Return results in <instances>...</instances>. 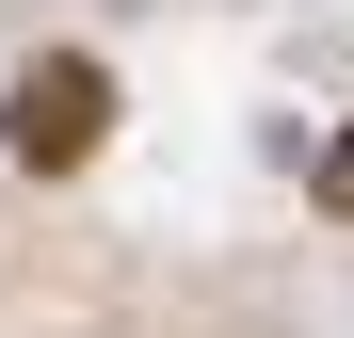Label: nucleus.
<instances>
[{
    "instance_id": "f257e3e1",
    "label": "nucleus",
    "mask_w": 354,
    "mask_h": 338,
    "mask_svg": "<svg viewBox=\"0 0 354 338\" xmlns=\"http://www.w3.org/2000/svg\"><path fill=\"white\" fill-rule=\"evenodd\" d=\"M0 129H17V161L48 178V161H81V145L113 129V81L81 65V48H48V65H17V113H0Z\"/></svg>"
},
{
    "instance_id": "f03ea898",
    "label": "nucleus",
    "mask_w": 354,
    "mask_h": 338,
    "mask_svg": "<svg viewBox=\"0 0 354 338\" xmlns=\"http://www.w3.org/2000/svg\"><path fill=\"white\" fill-rule=\"evenodd\" d=\"M322 209H354V129H338V145H322Z\"/></svg>"
}]
</instances>
